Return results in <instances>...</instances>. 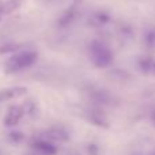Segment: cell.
Listing matches in <instances>:
<instances>
[{"label": "cell", "mask_w": 155, "mask_h": 155, "mask_svg": "<svg viewBox=\"0 0 155 155\" xmlns=\"http://www.w3.org/2000/svg\"><path fill=\"white\" fill-rule=\"evenodd\" d=\"M22 107H23L25 110V114H29V116H35L37 114V104H35L33 99H27V101H25V104L22 105Z\"/></svg>", "instance_id": "9a60e30c"}, {"label": "cell", "mask_w": 155, "mask_h": 155, "mask_svg": "<svg viewBox=\"0 0 155 155\" xmlns=\"http://www.w3.org/2000/svg\"><path fill=\"white\" fill-rule=\"evenodd\" d=\"M44 135H45V139L49 140V142L65 143L70 140V134L64 127H52Z\"/></svg>", "instance_id": "277c9868"}, {"label": "cell", "mask_w": 155, "mask_h": 155, "mask_svg": "<svg viewBox=\"0 0 155 155\" xmlns=\"http://www.w3.org/2000/svg\"><path fill=\"white\" fill-rule=\"evenodd\" d=\"M31 147L34 148L40 155H56L57 147L53 146V143L46 139H37L33 142Z\"/></svg>", "instance_id": "8992f818"}, {"label": "cell", "mask_w": 155, "mask_h": 155, "mask_svg": "<svg viewBox=\"0 0 155 155\" xmlns=\"http://www.w3.org/2000/svg\"><path fill=\"white\" fill-rule=\"evenodd\" d=\"M27 93L26 87H10V88H4L0 91V104L2 102H7L10 99H15L18 97H22Z\"/></svg>", "instance_id": "52a82bcc"}, {"label": "cell", "mask_w": 155, "mask_h": 155, "mask_svg": "<svg viewBox=\"0 0 155 155\" xmlns=\"http://www.w3.org/2000/svg\"><path fill=\"white\" fill-rule=\"evenodd\" d=\"M91 101H94L98 105H112L114 102L113 95L106 90H101V88H91L88 91Z\"/></svg>", "instance_id": "5b68a950"}, {"label": "cell", "mask_w": 155, "mask_h": 155, "mask_svg": "<svg viewBox=\"0 0 155 155\" xmlns=\"http://www.w3.org/2000/svg\"><path fill=\"white\" fill-rule=\"evenodd\" d=\"M106 76L112 82H117V83H127L128 80H131V74L124 70H112L106 74Z\"/></svg>", "instance_id": "9c48e42d"}, {"label": "cell", "mask_w": 155, "mask_h": 155, "mask_svg": "<svg viewBox=\"0 0 155 155\" xmlns=\"http://www.w3.org/2000/svg\"><path fill=\"white\" fill-rule=\"evenodd\" d=\"M25 116V110L22 107V105H12L8 107L7 113L4 117V125L5 127H15L19 121L22 120V117Z\"/></svg>", "instance_id": "3957f363"}, {"label": "cell", "mask_w": 155, "mask_h": 155, "mask_svg": "<svg viewBox=\"0 0 155 155\" xmlns=\"http://www.w3.org/2000/svg\"><path fill=\"white\" fill-rule=\"evenodd\" d=\"M139 68L144 74H153V75H155V59L148 56L142 57L139 60Z\"/></svg>", "instance_id": "4fadbf2b"}, {"label": "cell", "mask_w": 155, "mask_h": 155, "mask_svg": "<svg viewBox=\"0 0 155 155\" xmlns=\"http://www.w3.org/2000/svg\"><path fill=\"white\" fill-rule=\"evenodd\" d=\"M25 2L26 0H8V2L0 4V11H2V14H11L19 10L25 4Z\"/></svg>", "instance_id": "7c38bea8"}, {"label": "cell", "mask_w": 155, "mask_h": 155, "mask_svg": "<svg viewBox=\"0 0 155 155\" xmlns=\"http://www.w3.org/2000/svg\"><path fill=\"white\" fill-rule=\"evenodd\" d=\"M25 139V135L22 134V132H11V134H8V140H10L11 143H14V144H16V143H21L22 140Z\"/></svg>", "instance_id": "e0dca14e"}, {"label": "cell", "mask_w": 155, "mask_h": 155, "mask_svg": "<svg viewBox=\"0 0 155 155\" xmlns=\"http://www.w3.org/2000/svg\"><path fill=\"white\" fill-rule=\"evenodd\" d=\"M86 116H87V120L90 121L91 124H94V125L102 127V128H107V127H109L107 120L105 118V116L102 114V112H99V110H97V109L87 110Z\"/></svg>", "instance_id": "ba28073f"}, {"label": "cell", "mask_w": 155, "mask_h": 155, "mask_svg": "<svg viewBox=\"0 0 155 155\" xmlns=\"http://www.w3.org/2000/svg\"><path fill=\"white\" fill-rule=\"evenodd\" d=\"M150 117H151V121H153V124L155 125V109L151 112V114H150Z\"/></svg>", "instance_id": "d6986e66"}, {"label": "cell", "mask_w": 155, "mask_h": 155, "mask_svg": "<svg viewBox=\"0 0 155 155\" xmlns=\"http://www.w3.org/2000/svg\"><path fill=\"white\" fill-rule=\"evenodd\" d=\"M22 48L21 44H15V42H8L4 45L0 46V54H5V53H15L19 49Z\"/></svg>", "instance_id": "5bb4252c"}, {"label": "cell", "mask_w": 155, "mask_h": 155, "mask_svg": "<svg viewBox=\"0 0 155 155\" xmlns=\"http://www.w3.org/2000/svg\"><path fill=\"white\" fill-rule=\"evenodd\" d=\"M144 44L148 49H155V29H148L144 33Z\"/></svg>", "instance_id": "2e32d148"}, {"label": "cell", "mask_w": 155, "mask_h": 155, "mask_svg": "<svg viewBox=\"0 0 155 155\" xmlns=\"http://www.w3.org/2000/svg\"><path fill=\"white\" fill-rule=\"evenodd\" d=\"M110 21V15L105 11H97L91 15L90 18V23L94 26H105L106 23H109Z\"/></svg>", "instance_id": "8fae6325"}, {"label": "cell", "mask_w": 155, "mask_h": 155, "mask_svg": "<svg viewBox=\"0 0 155 155\" xmlns=\"http://www.w3.org/2000/svg\"><path fill=\"white\" fill-rule=\"evenodd\" d=\"M76 18V10L75 7H70L60 15L59 18V26L60 27H67L68 25H71Z\"/></svg>", "instance_id": "30bf717a"}, {"label": "cell", "mask_w": 155, "mask_h": 155, "mask_svg": "<svg viewBox=\"0 0 155 155\" xmlns=\"http://www.w3.org/2000/svg\"><path fill=\"white\" fill-rule=\"evenodd\" d=\"M86 151H87L88 155H99L101 154V148H99V146H97V144H88L87 148H86Z\"/></svg>", "instance_id": "ac0fdd59"}, {"label": "cell", "mask_w": 155, "mask_h": 155, "mask_svg": "<svg viewBox=\"0 0 155 155\" xmlns=\"http://www.w3.org/2000/svg\"><path fill=\"white\" fill-rule=\"evenodd\" d=\"M38 59V54L35 51H22L19 53H15L7 60L4 65V72L5 74H15L22 70L31 67L35 64Z\"/></svg>", "instance_id": "6da1fadb"}, {"label": "cell", "mask_w": 155, "mask_h": 155, "mask_svg": "<svg viewBox=\"0 0 155 155\" xmlns=\"http://www.w3.org/2000/svg\"><path fill=\"white\" fill-rule=\"evenodd\" d=\"M90 60L97 68H106L113 63V53L110 48L102 41H93L88 48Z\"/></svg>", "instance_id": "7a4b0ae2"}]
</instances>
